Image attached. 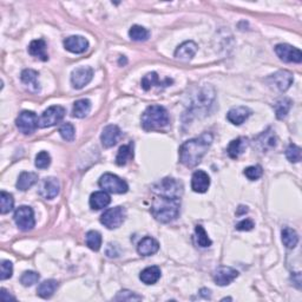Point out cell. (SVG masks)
Instances as JSON below:
<instances>
[{"mask_svg":"<svg viewBox=\"0 0 302 302\" xmlns=\"http://www.w3.org/2000/svg\"><path fill=\"white\" fill-rule=\"evenodd\" d=\"M13 274V265L9 260H3L0 265V280H7L12 277Z\"/></svg>","mask_w":302,"mask_h":302,"instance_id":"cell-42","label":"cell"},{"mask_svg":"<svg viewBox=\"0 0 302 302\" xmlns=\"http://www.w3.org/2000/svg\"><path fill=\"white\" fill-rule=\"evenodd\" d=\"M85 242H86V246L89 247L91 250L98 251L101 249V246H102V235L96 230L87 231L85 236Z\"/></svg>","mask_w":302,"mask_h":302,"instance_id":"cell-36","label":"cell"},{"mask_svg":"<svg viewBox=\"0 0 302 302\" xmlns=\"http://www.w3.org/2000/svg\"><path fill=\"white\" fill-rule=\"evenodd\" d=\"M251 110L247 106H236L228 111L227 120L234 125H241L250 117Z\"/></svg>","mask_w":302,"mask_h":302,"instance_id":"cell-19","label":"cell"},{"mask_svg":"<svg viewBox=\"0 0 302 302\" xmlns=\"http://www.w3.org/2000/svg\"><path fill=\"white\" fill-rule=\"evenodd\" d=\"M159 250V243L157 240L150 236H147L143 240L140 241L138 246H137V251L142 256H151L157 253Z\"/></svg>","mask_w":302,"mask_h":302,"instance_id":"cell-21","label":"cell"},{"mask_svg":"<svg viewBox=\"0 0 302 302\" xmlns=\"http://www.w3.org/2000/svg\"><path fill=\"white\" fill-rule=\"evenodd\" d=\"M16 125L19 131L24 135H32L39 127V120L38 116L33 111H21L16 120Z\"/></svg>","mask_w":302,"mask_h":302,"instance_id":"cell-8","label":"cell"},{"mask_svg":"<svg viewBox=\"0 0 302 302\" xmlns=\"http://www.w3.org/2000/svg\"><path fill=\"white\" fill-rule=\"evenodd\" d=\"M170 118L167 109L160 105H151L142 114V127L144 130H157L168 127Z\"/></svg>","mask_w":302,"mask_h":302,"instance_id":"cell-3","label":"cell"},{"mask_svg":"<svg viewBox=\"0 0 302 302\" xmlns=\"http://www.w3.org/2000/svg\"><path fill=\"white\" fill-rule=\"evenodd\" d=\"M36 167L38 169H48L51 164V156L48 151H40L39 154L36 156Z\"/></svg>","mask_w":302,"mask_h":302,"instance_id":"cell-41","label":"cell"},{"mask_svg":"<svg viewBox=\"0 0 302 302\" xmlns=\"http://www.w3.org/2000/svg\"><path fill=\"white\" fill-rule=\"evenodd\" d=\"M38 77H39V74L36 70H32V68H26L21 72L20 75V79L21 82L28 86V89L31 91V92H39L40 91V84L39 80H38Z\"/></svg>","mask_w":302,"mask_h":302,"instance_id":"cell-20","label":"cell"},{"mask_svg":"<svg viewBox=\"0 0 302 302\" xmlns=\"http://www.w3.org/2000/svg\"><path fill=\"white\" fill-rule=\"evenodd\" d=\"M129 37L133 41H145L150 37V32H149V30L143 28V26L133 25L129 30Z\"/></svg>","mask_w":302,"mask_h":302,"instance_id":"cell-34","label":"cell"},{"mask_svg":"<svg viewBox=\"0 0 302 302\" xmlns=\"http://www.w3.org/2000/svg\"><path fill=\"white\" fill-rule=\"evenodd\" d=\"M282 235V242L288 249H293L296 247L297 242H299V236H297L296 231L292 228H284L281 231Z\"/></svg>","mask_w":302,"mask_h":302,"instance_id":"cell-32","label":"cell"},{"mask_svg":"<svg viewBox=\"0 0 302 302\" xmlns=\"http://www.w3.org/2000/svg\"><path fill=\"white\" fill-rule=\"evenodd\" d=\"M14 207V198L10 193H6V191H2L0 193V213L3 215L5 214L12 212Z\"/></svg>","mask_w":302,"mask_h":302,"instance_id":"cell-35","label":"cell"},{"mask_svg":"<svg viewBox=\"0 0 302 302\" xmlns=\"http://www.w3.org/2000/svg\"><path fill=\"white\" fill-rule=\"evenodd\" d=\"M60 191L59 181L55 177H48L41 182L39 188V195L44 197L45 200H53V198L58 196Z\"/></svg>","mask_w":302,"mask_h":302,"instance_id":"cell-14","label":"cell"},{"mask_svg":"<svg viewBox=\"0 0 302 302\" xmlns=\"http://www.w3.org/2000/svg\"><path fill=\"white\" fill-rule=\"evenodd\" d=\"M125 215L127 213L123 207L109 208L102 214L101 223L108 229H117L123 224Z\"/></svg>","mask_w":302,"mask_h":302,"instance_id":"cell-7","label":"cell"},{"mask_svg":"<svg viewBox=\"0 0 302 302\" xmlns=\"http://www.w3.org/2000/svg\"><path fill=\"white\" fill-rule=\"evenodd\" d=\"M94 77V70L90 66H80L72 71L71 84L74 89H83L87 85Z\"/></svg>","mask_w":302,"mask_h":302,"instance_id":"cell-12","label":"cell"},{"mask_svg":"<svg viewBox=\"0 0 302 302\" xmlns=\"http://www.w3.org/2000/svg\"><path fill=\"white\" fill-rule=\"evenodd\" d=\"M47 41L44 39H36L32 40L31 44L29 45V53L33 57H37L43 62H48L49 55L47 52Z\"/></svg>","mask_w":302,"mask_h":302,"instance_id":"cell-23","label":"cell"},{"mask_svg":"<svg viewBox=\"0 0 302 302\" xmlns=\"http://www.w3.org/2000/svg\"><path fill=\"white\" fill-rule=\"evenodd\" d=\"M58 282L56 280H47L44 282H41V284L38 286V289H37V294L39 295L40 297H43V299H50L55 292L58 288Z\"/></svg>","mask_w":302,"mask_h":302,"instance_id":"cell-29","label":"cell"},{"mask_svg":"<svg viewBox=\"0 0 302 302\" xmlns=\"http://www.w3.org/2000/svg\"><path fill=\"white\" fill-rule=\"evenodd\" d=\"M64 47L68 52L79 55L86 51L89 48V41L82 36H71L64 40Z\"/></svg>","mask_w":302,"mask_h":302,"instance_id":"cell-15","label":"cell"},{"mask_svg":"<svg viewBox=\"0 0 302 302\" xmlns=\"http://www.w3.org/2000/svg\"><path fill=\"white\" fill-rule=\"evenodd\" d=\"M38 182V175L36 173H28V171H22L19 175L17 181V188L21 191L29 190L31 187H33Z\"/></svg>","mask_w":302,"mask_h":302,"instance_id":"cell-26","label":"cell"},{"mask_svg":"<svg viewBox=\"0 0 302 302\" xmlns=\"http://www.w3.org/2000/svg\"><path fill=\"white\" fill-rule=\"evenodd\" d=\"M239 276V271L231 268V267H227V266H222L219 267L213 274V278L214 282L217 286L224 287L230 285L233 281L236 280V277Z\"/></svg>","mask_w":302,"mask_h":302,"instance_id":"cell-13","label":"cell"},{"mask_svg":"<svg viewBox=\"0 0 302 302\" xmlns=\"http://www.w3.org/2000/svg\"><path fill=\"white\" fill-rule=\"evenodd\" d=\"M114 301H141L143 297L141 295H137L136 293L130 292V290H121L120 293L114 296Z\"/></svg>","mask_w":302,"mask_h":302,"instance_id":"cell-44","label":"cell"},{"mask_svg":"<svg viewBox=\"0 0 302 302\" xmlns=\"http://www.w3.org/2000/svg\"><path fill=\"white\" fill-rule=\"evenodd\" d=\"M121 135H122L121 129L118 128L117 125H113V124L106 125V127L103 129L102 135H101V141H102L103 147L111 148L113 145H116Z\"/></svg>","mask_w":302,"mask_h":302,"instance_id":"cell-18","label":"cell"},{"mask_svg":"<svg viewBox=\"0 0 302 302\" xmlns=\"http://www.w3.org/2000/svg\"><path fill=\"white\" fill-rule=\"evenodd\" d=\"M292 104L293 103L289 98H282L280 101L275 103L274 109H275V113H276L277 120H284V118H286L290 108H292Z\"/></svg>","mask_w":302,"mask_h":302,"instance_id":"cell-33","label":"cell"},{"mask_svg":"<svg viewBox=\"0 0 302 302\" xmlns=\"http://www.w3.org/2000/svg\"><path fill=\"white\" fill-rule=\"evenodd\" d=\"M181 209V200L174 197L158 196L152 201L151 214L160 223H170L177 219Z\"/></svg>","mask_w":302,"mask_h":302,"instance_id":"cell-2","label":"cell"},{"mask_svg":"<svg viewBox=\"0 0 302 302\" xmlns=\"http://www.w3.org/2000/svg\"><path fill=\"white\" fill-rule=\"evenodd\" d=\"M197 44L193 40L184 41L175 51V58L181 62H190L197 52Z\"/></svg>","mask_w":302,"mask_h":302,"instance_id":"cell-16","label":"cell"},{"mask_svg":"<svg viewBox=\"0 0 302 302\" xmlns=\"http://www.w3.org/2000/svg\"><path fill=\"white\" fill-rule=\"evenodd\" d=\"M98 184L104 191L111 194H125L129 190L128 183L113 174H104L99 178Z\"/></svg>","mask_w":302,"mask_h":302,"instance_id":"cell-5","label":"cell"},{"mask_svg":"<svg viewBox=\"0 0 302 302\" xmlns=\"http://www.w3.org/2000/svg\"><path fill=\"white\" fill-rule=\"evenodd\" d=\"M59 135L66 142H72L76 137V130L75 127L71 123H65L59 129Z\"/></svg>","mask_w":302,"mask_h":302,"instance_id":"cell-39","label":"cell"},{"mask_svg":"<svg viewBox=\"0 0 302 302\" xmlns=\"http://www.w3.org/2000/svg\"><path fill=\"white\" fill-rule=\"evenodd\" d=\"M0 299H2L3 301H6L9 302L10 300H16V296H13L12 294H10L9 290H6L5 288H2V290H0Z\"/></svg>","mask_w":302,"mask_h":302,"instance_id":"cell-46","label":"cell"},{"mask_svg":"<svg viewBox=\"0 0 302 302\" xmlns=\"http://www.w3.org/2000/svg\"><path fill=\"white\" fill-rule=\"evenodd\" d=\"M286 157L290 163L300 162L301 158H302L301 148L297 147V145H295V144H290L286 150Z\"/></svg>","mask_w":302,"mask_h":302,"instance_id":"cell-38","label":"cell"},{"mask_svg":"<svg viewBox=\"0 0 302 302\" xmlns=\"http://www.w3.org/2000/svg\"><path fill=\"white\" fill-rule=\"evenodd\" d=\"M132 158H133V144L129 143L120 148L118 154L116 156V164L120 167H123Z\"/></svg>","mask_w":302,"mask_h":302,"instance_id":"cell-31","label":"cell"},{"mask_svg":"<svg viewBox=\"0 0 302 302\" xmlns=\"http://www.w3.org/2000/svg\"><path fill=\"white\" fill-rule=\"evenodd\" d=\"M195 239H196V243L202 248L210 247L213 243L212 240L209 239L207 231L200 224L196 225V228H195Z\"/></svg>","mask_w":302,"mask_h":302,"instance_id":"cell-37","label":"cell"},{"mask_svg":"<svg viewBox=\"0 0 302 302\" xmlns=\"http://www.w3.org/2000/svg\"><path fill=\"white\" fill-rule=\"evenodd\" d=\"M152 190L159 196H166V197H174L179 198L183 194V185L182 183L176 181L175 178H163L159 182L155 183L152 185Z\"/></svg>","mask_w":302,"mask_h":302,"instance_id":"cell-4","label":"cell"},{"mask_svg":"<svg viewBox=\"0 0 302 302\" xmlns=\"http://www.w3.org/2000/svg\"><path fill=\"white\" fill-rule=\"evenodd\" d=\"M210 187V177L209 175L203 170H197L193 174L191 177V189L195 193L204 194Z\"/></svg>","mask_w":302,"mask_h":302,"instance_id":"cell-17","label":"cell"},{"mask_svg":"<svg viewBox=\"0 0 302 302\" xmlns=\"http://www.w3.org/2000/svg\"><path fill=\"white\" fill-rule=\"evenodd\" d=\"M65 117V109L63 106L53 105L50 106L49 109L41 113L39 118V127L40 128H50L53 125L58 124L59 122L63 121Z\"/></svg>","mask_w":302,"mask_h":302,"instance_id":"cell-10","label":"cell"},{"mask_svg":"<svg viewBox=\"0 0 302 302\" xmlns=\"http://www.w3.org/2000/svg\"><path fill=\"white\" fill-rule=\"evenodd\" d=\"M256 143H258L259 148L261 149L263 152L271 150V149H274L277 144L276 135H275V132L273 131V130L268 129L267 131L261 133V135L258 137Z\"/></svg>","mask_w":302,"mask_h":302,"instance_id":"cell-22","label":"cell"},{"mask_svg":"<svg viewBox=\"0 0 302 302\" xmlns=\"http://www.w3.org/2000/svg\"><path fill=\"white\" fill-rule=\"evenodd\" d=\"M14 222L17 227L21 231H30L32 230L36 225V220H34V213L33 209L29 205H21L16 212H14Z\"/></svg>","mask_w":302,"mask_h":302,"instance_id":"cell-6","label":"cell"},{"mask_svg":"<svg viewBox=\"0 0 302 302\" xmlns=\"http://www.w3.org/2000/svg\"><path fill=\"white\" fill-rule=\"evenodd\" d=\"M247 145H248V140L244 138V137H239V138L233 140L227 148L229 157L234 159L239 158L240 156L243 154V151L246 150Z\"/></svg>","mask_w":302,"mask_h":302,"instance_id":"cell-25","label":"cell"},{"mask_svg":"<svg viewBox=\"0 0 302 302\" xmlns=\"http://www.w3.org/2000/svg\"><path fill=\"white\" fill-rule=\"evenodd\" d=\"M171 83H173V80H171V79H166V82L160 83L158 75L156 74V72H150V74H147L144 76L143 79H142V83H141V84H142V87L145 91H149L152 86L167 85V84H168V85H170Z\"/></svg>","mask_w":302,"mask_h":302,"instance_id":"cell-30","label":"cell"},{"mask_svg":"<svg viewBox=\"0 0 302 302\" xmlns=\"http://www.w3.org/2000/svg\"><path fill=\"white\" fill-rule=\"evenodd\" d=\"M266 82L270 87H273V89L280 91V92H285V91L288 90L290 85L293 84L294 77L289 71L282 70L269 76V77L266 79Z\"/></svg>","mask_w":302,"mask_h":302,"instance_id":"cell-9","label":"cell"},{"mask_svg":"<svg viewBox=\"0 0 302 302\" xmlns=\"http://www.w3.org/2000/svg\"><path fill=\"white\" fill-rule=\"evenodd\" d=\"M91 111V102L89 99L83 98L78 99L74 103V108H72V116L76 118H84L86 117Z\"/></svg>","mask_w":302,"mask_h":302,"instance_id":"cell-28","label":"cell"},{"mask_svg":"<svg viewBox=\"0 0 302 302\" xmlns=\"http://www.w3.org/2000/svg\"><path fill=\"white\" fill-rule=\"evenodd\" d=\"M39 277H40L39 274L36 273V271L28 270V271H25V273H22L21 277H20V282H21L22 286L31 287L39 281Z\"/></svg>","mask_w":302,"mask_h":302,"instance_id":"cell-40","label":"cell"},{"mask_svg":"<svg viewBox=\"0 0 302 302\" xmlns=\"http://www.w3.org/2000/svg\"><path fill=\"white\" fill-rule=\"evenodd\" d=\"M214 142L212 132H203L196 138L189 140L179 147V160L187 168H195L201 163Z\"/></svg>","mask_w":302,"mask_h":302,"instance_id":"cell-1","label":"cell"},{"mask_svg":"<svg viewBox=\"0 0 302 302\" xmlns=\"http://www.w3.org/2000/svg\"><path fill=\"white\" fill-rule=\"evenodd\" d=\"M254 227H255L254 221L250 220V219H244V220L241 221V222L236 224V229H238V230H241V231H249Z\"/></svg>","mask_w":302,"mask_h":302,"instance_id":"cell-45","label":"cell"},{"mask_svg":"<svg viewBox=\"0 0 302 302\" xmlns=\"http://www.w3.org/2000/svg\"><path fill=\"white\" fill-rule=\"evenodd\" d=\"M243 174L248 179H250V181H256V179L262 177L263 169L261 166H251V167L246 168L243 171Z\"/></svg>","mask_w":302,"mask_h":302,"instance_id":"cell-43","label":"cell"},{"mask_svg":"<svg viewBox=\"0 0 302 302\" xmlns=\"http://www.w3.org/2000/svg\"><path fill=\"white\" fill-rule=\"evenodd\" d=\"M111 202V197L106 191H96L90 196V207L92 210H101L103 208L108 207Z\"/></svg>","mask_w":302,"mask_h":302,"instance_id":"cell-24","label":"cell"},{"mask_svg":"<svg viewBox=\"0 0 302 302\" xmlns=\"http://www.w3.org/2000/svg\"><path fill=\"white\" fill-rule=\"evenodd\" d=\"M140 278L145 285H155L160 278V269L157 266L148 267L141 271Z\"/></svg>","mask_w":302,"mask_h":302,"instance_id":"cell-27","label":"cell"},{"mask_svg":"<svg viewBox=\"0 0 302 302\" xmlns=\"http://www.w3.org/2000/svg\"><path fill=\"white\" fill-rule=\"evenodd\" d=\"M275 53L278 58L285 63H301L302 53L299 49L292 47L289 44H278L275 47Z\"/></svg>","mask_w":302,"mask_h":302,"instance_id":"cell-11","label":"cell"}]
</instances>
